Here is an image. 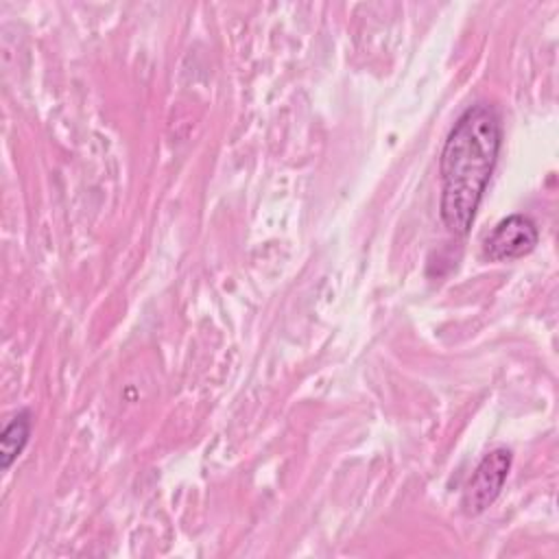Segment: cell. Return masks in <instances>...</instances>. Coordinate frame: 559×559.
<instances>
[{
	"instance_id": "1",
	"label": "cell",
	"mask_w": 559,
	"mask_h": 559,
	"mask_svg": "<svg viewBox=\"0 0 559 559\" xmlns=\"http://www.w3.org/2000/svg\"><path fill=\"white\" fill-rule=\"evenodd\" d=\"M502 144L498 111L489 103L469 105L450 129L441 157V221L454 236H465L491 179Z\"/></svg>"
},
{
	"instance_id": "2",
	"label": "cell",
	"mask_w": 559,
	"mask_h": 559,
	"mask_svg": "<svg viewBox=\"0 0 559 559\" xmlns=\"http://www.w3.org/2000/svg\"><path fill=\"white\" fill-rule=\"evenodd\" d=\"M511 461L513 456H511V450L507 448H493L480 459V463L476 465V469L472 472L463 489L461 507L465 515H478L496 502L509 476Z\"/></svg>"
},
{
	"instance_id": "3",
	"label": "cell",
	"mask_w": 559,
	"mask_h": 559,
	"mask_svg": "<svg viewBox=\"0 0 559 559\" xmlns=\"http://www.w3.org/2000/svg\"><path fill=\"white\" fill-rule=\"evenodd\" d=\"M539 240L537 225L524 214H511L502 218L493 231L485 238V255L493 262L518 260L528 255Z\"/></svg>"
},
{
	"instance_id": "4",
	"label": "cell",
	"mask_w": 559,
	"mask_h": 559,
	"mask_svg": "<svg viewBox=\"0 0 559 559\" xmlns=\"http://www.w3.org/2000/svg\"><path fill=\"white\" fill-rule=\"evenodd\" d=\"M31 437V411H20L11 421L4 426L0 435V465L2 469H9L13 461L22 454Z\"/></svg>"
}]
</instances>
